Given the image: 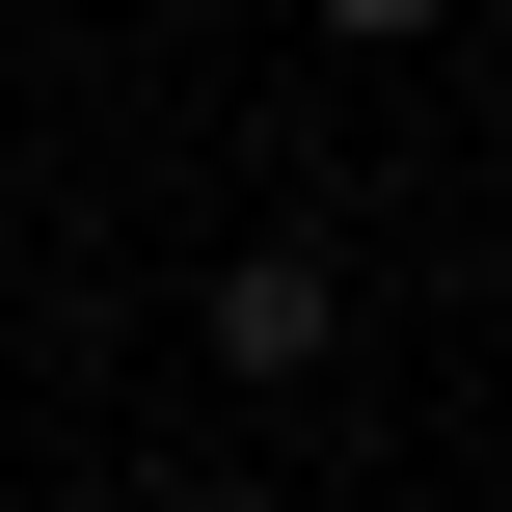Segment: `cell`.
Instances as JSON below:
<instances>
[{"mask_svg":"<svg viewBox=\"0 0 512 512\" xmlns=\"http://www.w3.org/2000/svg\"><path fill=\"white\" fill-rule=\"evenodd\" d=\"M189 324H216V378H324V351H351V270H324V243H243Z\"/></svg>","mask_w":512,"mask_h":512,"instance_id":"1","label":"cell"},{"mask_svg":"<svg viewBox=\"0 0 512 512\" xmlns=\"http://www.w3.org/2000/svg\"><path fill=\"white\" fill-rule=\"evenodd\" d=\"M324 27H351V54H405V27H459V0H324Z\"/></svg>","mask_w":512,"mask_h":512,"instance_id":"2","label":"cell"}]
</instances>
